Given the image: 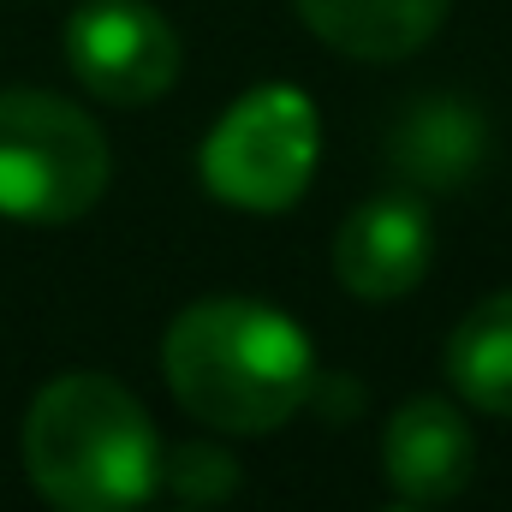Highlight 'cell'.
<instances>
[{
  "mask_svg": "<svg viewBox=\"0 0 512 512\" xmlns=\"http://www.w3.org/2000/svg\"><path fill=\"white\" fill-rule=\"evenodd\" d=\"M161 370L173 399L227 435L280 429L316 387L310 340L262 298H203L173 316Z\"/></svg>",
  "mask_w": 512,
  "mask_h": 512,
  "instance_id": "1",
  "label": "cell"
},
{
  "mask_svg": "<svg viewBox=\"0 0 512 512\" xmlns=\"http://www.w3.org/2000/svg\"><path fill=\"white\" fill-rule=\"evenodd\" d=\"M24 471L54 512H137L161 483V435L114 376H60L30 399Z\"/></svg>",
  "mask_w": 512,
  "mask_h": 512,
  "instance_id": "2",
  "label": "cell"
},
{
  "mask_svg": "<svg viewBox=\"0 0 512 512\" xmlns=\"http://www.w3.org/2000/svg\"><path fill=\"white\" fill-rule=\"evenodd\" d=\"M108 191V137L90 114L48 90L0 96V215L66 227Z\"/></svg>",
  "mask_w": 512,
  "mask_h": 512,
  "instance_id": "3",
  "label": "cell"
},
{
  "mask_svg": "<svg viewBox=\"0 0 512 512\" xmlns=\"http://www.w3.org/2000/svg\"><path fill=\"white\" fill-rule=\"evenodd\" d=\"M316 108L292 84H262L239 96L203 143V185L251 215H280L304 197L316 173Z\"/></svg>",
  "mask_w": 512,
  "mask_h": 512,
  "instance_id": "4",
  "label": "cell"
},
{
  "mask_svg": "<svg viewBox=\"0 0 512 512\" xmlns=\"http://www.w3.org/2000/svg\"><path fill=\"white\" fill-rule=\"evenodd\" d=\"M66 66L90 96L137 108L173 90L179 36L149 0H90L66 18Z\"/></svg>",
  "mask_w": 512,
  "mask_h": 512,
  "instance_id": "5",
  "label": "cell"
},
{
  "mask_svg": "<svg viewBox=\"0 0 512 512\" xmlns=\"http://www.w3.org/2000/svg\"><path fill=\"white\" fill-rule=\"evenodd\" d=\"M429 251H435V227L411 197H370L334 233V274L352 298L387 304L429 274Z\"/></svg>",
  "mask_w": 512,
  "mask_h": 512,
  "instance_id": "6",
  "label": "cell"
},
{
  "mask_svg": "<svg viewBox=\"0 0 512 512\" xmlns=\"http://www.w3.org/2000/svg\"><path fill=\"white\" fill-rule=\"evenodd\" d=\"M382 465H387V483H393L405 501L441 507V501H453V495L471 483V471H477L471 423H465L447 399H405V405L387 417Z\"/></svg>",
  "mask_w": 512,
  "mask_h": 512,
  "instance_id": "7",
  "label": "cell"
},
{
  "mask_svg": "<svg viewBox=\"0 0 512 512\" xmlns=\"http://www.w3.org/2000/svg\"><path fill=\"white\" fill-rule=\"evenodd\" d=\"M310 36L352 60H405L417 54L453 0H292Z\"/></svg>",
  "mask_w": 512,
  "mask_h": 512,
  "instance_id": "8",
  "label": "cell"
},
{
  "mask_svg": "<svg viewBox=\"0 0 512 512\" xmlns=\"http://www.w3.org/2000/svg\"><path fill=\"white\" fill-rule=\"evenodd\" d=\"M483 120L477 108L465 102H447V96H429L417 102L399 131H393V167L411 179V185H435V191H453L465 185L477 167H483Z\"/></svg>",
  "mask_w": 512,
  "mask_h": 512,
  "instance_id": "9",
  "label": "cell"
},
{
  "mask_svg": "<svg viewBox=\"0 0 512 512\" xmlns=\"http://www.w3.org/2000/svg\"><path fill=\"white\" fill-rule=\"evenodd\" d=\"M447 376L459 399L489 417H512V292L483 298L447 340Z\"/></svg>",
  "mask_w": 512,
  "mask_h": 512,
  "instance_id": "10",
  "label": "cell"
},
{
  "mask_svg": "<svg viewBox=\"0 0 512 512\" xmlns=\"http://www.w3.org/2000/svg\"><path fill=\"white\" fill-rule=\"evenodd\" d=\"M161 477H167L173 495H185L191 507H215V501H227V495L239 489V465H233L221 447H209V441H185L173 459H161Z\"/></svg>",
  "mask_w": 512,
  "mask_h": 512,
  "instance_id": "11",
  "label": "cell"
},
{
  "mask_svg": "<svg viewBox=\"0 0 512 512\" xmlns=\"http://www.w3.org/2000/svg\"><path fill=\"white\" fill-rule=\"evenodd\" d=\"M393 512H423V507H417V501H405V507H393Z\"/></svg>",
  "mask_w": 512,
  "mask_h": 512,
  "instance_id": "12",
  "label": "cell"
},
{
  "mask_svg": "<svg viewBox=\"0 0 512 512\" xmlns=\"http://www.w3.org/2000/svg\"><path fill=\"white\" fill-rule=\"evenodd\" d=\"M179 512H197V507H179Z\"/></svg>",
  "mask_w": 512,
  "mask_h": 512,
  "instance_id": "13",
  "label": "cell"
}]
</instances>
